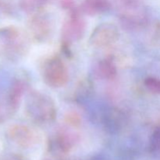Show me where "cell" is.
<instances>
[{"label": "cell", "instance_id": "8", "mask_svg": "<svg viewBox=\"0 0 160 160\" xmlns=\"http://www.w3.org/2000/svg\"><path fill=\"white\" fill-rule=\"evenodd\" d=\"M85 31V22L78 12H73L64 23L62 28V38L68 46L72 42L82 38Z\"/></svg>", "mask_w": 160, "mask_h": 160}, {"label": "cell", "instance_id": "9", "mask_svg": "<svg viewBox=\"0 0 160 160\" xmlns=\"http://www.w3.org/2000/svg\"><path fill=\"white\" fill-rule=\"evenodd\" d=\"M24 92V84L21 81H16L11 86L7 95L8 103L12 112H15L20 102L22 96Z\"/></svg>", "mask_w": 160, "mask_h": 160}, {"label": "cell", "instance_id": "13", "mask_svg": "<svg viewBox=\"0 0 160 160\" xmlns=\"http://www.w3.org/2000/svg\"><path fill=\"white\" fill-rule=\"evenodd\" d=\"M145 85L148 91L160 95V78H148L145 80Z\"/></svg>", "mask_w": 160, "mask_h": 160}, {"label": "cell", "instance_id": "11", "mask_svg": "<svg viewBox=\"0 0 160 160\" xmlns=\"http://www.w3.org/2000/svg\"><path fill=\"white\" fill-rule=\"evenodd\" d=\"M96 72L100 78L105 80H113L117 73V67L110 59H104L100 61Z\"/></svg>", "mask_w": 160, "mask_h": 160}, {"label": "cell", "instance_id": "10", "mask_svg": "<svg viewBox=\"0 0 160 160\" xmlns=\"http://www.w3.org/2000/svg\"><path fill=\"white\" fill-rule=\"evenodd\" d=\"M110 8L107 0H85L83 3L82 11L88 16H95L106 12Z\"/></svg>", "mask_w": 160, "mask_h": 160}, {"label": "cell", "instance_id": "5", "mask_svg": "<svg viewBox=\"0 0 160 160\" xmlns=\"http://www.w3.org/2000/svg\"><path fill=\"white\" fill-rule=\"evenodd\" d=\"M7 136L11 142L23 148H31L40 141V136L35 130L23 124H13L9 127Z\"/></svg>", "mask_w": 160, "mask_h": 160}, {"label": "cell", "instance_id": "14", "mask_svg": "<svg viewBox=\"0 0 160 160\" xmlns=\"http://www.w3.org/2000/svg\"><path fill=\"white\" fill-rule=\"evenodd\" d=\"M65 122L67 125L72 128H77L81 125V117L75 112H67L65 115Z\"/></svg>", "mask_w": 160, "mask_h": 160}, {"label": "cell", "instance_id": "3", "mask_svg": "<svg viewBox=\"0 0 160 160\" xmlns=\"http://www.w3.org/2000/svg\"><path fill=\"white\" fill-rule=\"evenodd\" d=\"M4 51L11 57H19L26 53L28 38L23 31L15 27H7L0 30Z\"/></svg>", "mask_w": 160, "mask_h": 160}, {"label": "cell", "instance_id": "15", "mask_svg": "<svg viewBox=\"0 0 160 160\" xmlns=\"http://www.w3.org/2000/svg\"><path fill=\"white\" fill-rule=\"evenodd\" d=\"M0 160H28V159L19 153L3 152L0 153Z\"/></svg>", "mask_w": 160, "mask_h": 160}, {"label": "cell", "instance_id": "16", "mask_svg": "<svg viewBox=\"0 0 160 160\" xmlns=\"http://www.w3.org/2000/svg\"><path fill=\"white\" fill-rule=\"evenodd\" d=\"M152 146L153 149L160 152V128L155 131L152 140Z\"/></svg>", "mask_w": 160, "mask_h": 160}, {"label": "cell", "instance_id": "2", "mask_svg": "<svg viewBox=\"0 0 160 160\" xmlns=\"http://www.w3.org/2000/svg\"><path fill=\"white\" fill-rule=\"evenodd\" d=\"M42 79L50 88H59L66 85L69 80L67 67L59 56L47 59L42 67Z\"/></svg>", "mask_w": 160, "mask_h": 160}, {"label": "cell", "instance_id": "12", "mask_svg": "<svg viewBox=\"0 0 160 160\" xmlns=\"http://www.w3.org/2000/svg\"><path fill=\"white\" fill-rule=\"evenodd\" d=\"M12 114L13 112L9 107L7 97L6 98H0V123L4 121Z\"/></svg>", "mask_w": 160, "mask_h": 160}, {"label": "cell", "instance_id": "1", "mask_svg": "<svg viewBox=\"0 0 160 160\" xmlns=\"http://www.w3.org/2000/svg\"><path fill=\"white\" fill-rule=\"evenodd\" d=\"M27 115L39 124H48L54 121L57 115L56 103L51 97L42 92H30L25 106Z\"/></svg>", "mask_w": 160, "mask_h": 160}, {"label": "cell", "instance_id": "4", "mask_svg": "<svg viewBox=\"0 0 160 160\" xmlns=\"http://www.w3.org/2000/svg\"><path fill=\"white\" fill-rule=\"evenodd\" d=\"M120 38V31L112 23H102L98 25L91 34L89 42L92 47L105 48L112 46Z\"/></svg>", "mask_w": 160, "mask_h": 160}, {"label": "cell", "instance_id": "6", "mask_svg": "<svg viewBox=\"0 0 160 160\" xmlns=\"http://www.w3.org/2000/svg\"><path fill=\"white\" fill-rule=\"evenodd\" d=\"M28 31L35 42H45L49 38L52 32V21L48 15L37 12L30 18L28 23Z\"/></svg>", "mask_w": 160, "mask_h": 160}, {"label": "cell", "instance_id": "7", "mask_svg": "<svg viewBox=\"0 0 160 160\" xmlns=\"http://www.w3.org/2000/svg\"><path fill=\"white\" fill-rule=\"evenodd\" d=\"M76 140L74 134L61 129L48 142V152L56 159H65L73 148Z\"/></svg>", "mask_w": 160, "mask_h": 160}]
</instances>
